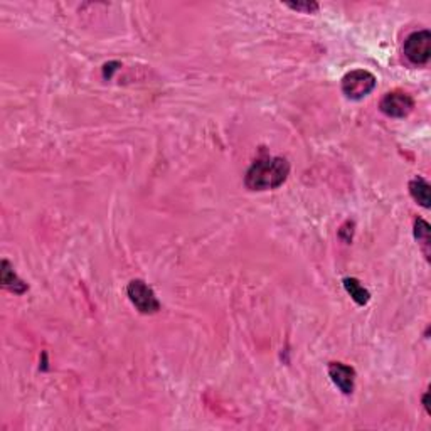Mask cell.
Listing matches in <instances>:
<instances>
[{
	"instance_id": "30bf717a",
	"label": "cell",
	"mask_w": 431,
	"mask_h": 431,
	"mask_svg": "<svg viewBox=\"0 0 431 431\" xmlns=\"http://www.w3.org/2000/svg\"><path fill=\"white\" fill-rule=\"evenodd\" d=\"M414 238H416V241L420 243L423 253H425L426 258L430 259L431 231H430V225L425 221V219H416V221H414Z\"/></svg>"
},
{
	"instance_id": "277c9868",
	"label": "cell",
	"mask_w": 431,
	"mask_h": 431,
	"mask_svg": "<svg viewBox=\"0 0 431 431\" xmlns=\"http://www.w3.org/2000/svg\"><path fill=\"white\" fill-rule=\"evenodd\" d=\"M404 56L413 64H426L431 56L430 31H418L409 34L404 40Z\"/></svg>"
},
{
	"instance_id": "8fae6325",
	"label": "cell",
	"mask_w": 431,
	"mask_h": 431,
	"mask_svg": "<svg viewBox=\"0 0 431 431\" xmlns=\"http://www.w3.org/2000/svg\"><path fill=\"white\" fill-rule=\"evenodd\" d=\"M285 6L290 7L292 10L303 12V14H315L319 10V3L314 0H302V2H285Z\"/></svg>"
},
{
	"instance_id": "52a82bcc",
	"label": "cell",
	"mask_w": 431,
	"mask_h": 431,
	"mask_svg": "<svg viewBox=\"0 0 431 431\" xmlns=\"http://www.w3.org/2000/svg\"><path fill=\"white\" fill-rule=\"evenodd\" d=\"M0 282H2V287L6 288V290H9L15 295L26 294L27 288H29L26 282H22V280L19 278L7 259H2V263H0Z\"/></svg>"
},
{
	"instance_id": "ba28073f",
	"label": "cell",
	"mask_w": 431,
	"mask_h": 431,
	"mask_svg": "<svg viewBox=\"0 0 431 431\" xmlns=\"http://www.w3.org/2000/svg\"><path fill=\"white\" fill-rule=\"evenodd\" d=\"M409 194L418 204L426 207L428 209L431 197H430V184L425 181L423 177H414L411 182H409Z\"/></svg>"
},
{
	"instance_id": "8992f818",
	"label": "cell",
	"mask_w": 431,
	"mask_h": 431,
	"mask_svg": "<svg viewBox=\"0 0 431 431\" xmlns=\"http://www.w3.org/2000/svg\"><path fill=\"white\" fill-rule=\"evenodd\" d=\"M328 376H331L333 384L344 394H352L354 386H356V371L351 365H345L342 363H331L328 364Z\"/></svg>"
},
{
	"instance_id": "3957f363",
	"label": "cell",
	"mask_w": 431,
	"mask_h": 431,
	"mask_svg": "<svg viewBox=\"0 0 431 431\" xmlns=\"http://www.w3.org/2000/svg\"><path fill=\"white\" fill-rule=\"evenodd\" d=\"M127 295L140 314L152 315L160 310V302H158L157 295L144 280H132L127 287Z\"/></svg>"
},
{
	"instance_id": "6da1fadb",
	"label": "cell",
	"mask_w": 431,
	"mask_h": 431,
	"mask_svg": "<svg viewBox=\"0 0 431 431\" xmlns=\"http://www.w3.org/2000/svg\"><path fill=\"white\" fill-rule=\"evenodd\" d=\"M290 174V164L283 157L259 158L248 169L245 186L250 190L278 189Z\"/></svg>"
},
{
	"instance_id": "7c38bea8",
	"label": "cell",
	"mask_w": 431,
	"mask_h": 431,
	"mask_svg": "<svg viewBox=\"0 0 431 431\" xmlns=\"http://www.w3.org/2000/svg\"><path fill=\"white\" fill-rule=\"evenodd\" d=\"M428 396H430V393H426L425 396H423V406H425V408H426V413L430 414L431 411H430V404H428Z\"/></svg>"
},
{
	"instance_id": "7a4b0ae2",
	"label": "cell",
	"mask_w": 431,
	"mask_h": 431,
	"mask_svg": "<svg viewBox=\"0 0 431 431\" xmlns=\"http://www.w3.org/2000/svg\"><path fill=\"white\" fill-rule=\"evenodd\" d=\"M376 76L368 69H354L342 78V93L349 100H363L376 88Z\"/></svg>"
},
{
	"instance_id": "9c48e42d",
	"label": "cell",
	"mask_w": 431,
	"mask_h": 431,
	"mask_svg": "<svg viewBox=\"0 0 431 431\" xmlns=\"http://www.w3.org/2000/svg\"><path fill=\"white\" fill-rule=\"evenodd\" d=\"M344 288L357 305H365L371 300V294L365 290L357 278H344Z\"/></svg>"
},
{
	"instance_id": "5b68a950",
	"label": "cell",
	"mask_w": 431,
	"mask_h": 431,
	"mask_svg": "<svg viewBox=\"0 0 431 431\" xmlns=\"http://www.w3.org/2000/svg\"><path fill=\"white\" fill-rule=\"evenodd\" d=\"M381 112L391 118H404L413 112L414 100L404 91H391L379 103Z\"/></svg>"
}]
</instances>
